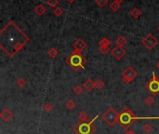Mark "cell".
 Masks as SVG:
<instances>
[{
	"label": "cell",
	"mask_w": 159,
	"mask_h": 134,
	"mask_svg": "<svg viewBox=\"0 0 159 134\" xmlns=\"http://www.w3.org/2000/svg\"><path fill=\"white\" fill-rule=\"evenodd\" d=\"M46 11H47V9L43 4H38V5L35 7V14H37L38 16H43Z\"/></svg>",
	"instance_id": "13"
},
{
	"label": "cell",
	"mask_w": 159,
	"mask_h": 134,
	"mask_svg": "<svg viewBox=\"0 0 159 134\" xmlns=\"http://www.w3.org/2000/svg\"><path fill=\"white\" fill-rule=\"evenodd\" d=\"M120 7H121V4L117 3L116 1H113L112 3L110 4V9L112 11H114V12H116V11H118Z\"/></svg>",
	"instance_id": "16"
},
{
	"label": "cell",
	"mask_w": 159,
	"mask_h": 134,
	"mask_svg": "<svg viewBox=\"0 0 159 134\" xmlns=\"http://www.w3.org/2000/svg\"><path fill=\"white\" fill-rule=\"evenodd\" d=\"M145 88L148 91L152 93V95L155 96L159 94V78L156 76L154 72H153L152 78L146 83Z\"/></svg>",
	"instance_id": "6"
},
{
	"label": "cell",
	"mask_w": 159,
	"mask_h": 134,
	"mask_svg": "<svg viewBox=\"0 0 159 134\" xmlns=\"http://www.w3.org/2000/svg\"><path fill=\"white\" fill-rule=\"evenodd\" d=\"M47 54H49V56L50 58L54 59V58H56L58 56L59 51H58V50L56 48H49V50L47 51Z\"/></svg>",
	"instance_id": "19"
},
{
	"label": "cell",
	"mask_w": 159,
	"mask_h": 134,
	"mask_svg": "<svg viewBox=\"0 0 159 134\" xmlns=\"http://www.w3.org/2000/svg\"><path fill=\"white\" fill-rule=\"evenodd\" d=\"M73 92H75V94L76 95H81L83 92V88L81 87V86H76V87L73 88Z\"/></svg>",
	"instance_id": "29"
},
{
	"label": "cell",
	"mask_w": 159,
	"mask_h": 134,
	"mask_svg": "<svg viewBox=\"0 0 159 134\" xmlns=\"http://www.w3.org/2000/svg\"><path fill=\"white\" fill-rule=\"evenodd\" d=\"M78 118L80 119V121H82V122L88 121V115L87 114V112L86 111H80L78 114Z\"/></svg>",
	"instance_id": "17"
},
{
	"label": "cell",
	"mask_w": 159,
	"mask_h": 134,
	"mask_svg": "<svg viewBox=\"0 0 159 134\" xmlns=\"http://www.w3.org/2000/svg\"><path fill=\"white\" fill-rule=\"evenodd\" d=\"M158 134H159V132H158Z\"/></svg>",
	"instance_id": "38"
},
{
	"label": "cell",
	"mask_w": 159,
	"mask_h": 134,
	"mask_svg": "<svg viewBox=\"0 0 159 134\" xmlns=\"http://www.w3.org/2000/svg\"><path fill=\"white\" fill-rule=\"evenodd\" d=\"M142 43L147 50H151L158 44V39L153 35V34H148V35H146L142 38Z\"/></svg>",
	"instance_id": "8"
},
{
	"label": "cell",
	"mask_w": 159,
	"mask_h": 134,
	"mask_svg": "<svg viewBox=\"0 0 159 134\" xmlns=\"http://www.w3.org/2000/svg\"><path fill=\"white\" fill-rule=\"evenodd\" d=\"M156 67H157V69L159 70V62H157V64H156Z\"/></svg>",
	"instance_id": "34"
},
{
	"label": "cell",
	"mask_w": 159,
	"mask_h": 134,
	"mask_svg": "<svg viewBox=\"0 0 159 134\" xmlns=\"http://www.w3.org/2000/svg\"><path fill=\"white\" fill-rule=\"evenodd\" d=\"M111 53H112V55L116 60H121L126 54V50L123 47L117 46V45H116V46L114 47L112 50H111Z\"/></svg>",
	"instance_id": "9"
},
{
	"label": "cell",
	"mask_w": 159,
	"mask_h": 134,
	"mask_svg": "<svg viewBox=\"0 0 159 134\" xmlns=\"http://www.w3.org/2000/svg\"><path fill=\"white\" fill-rule=\"evenodd\" d=\"M104 82H103L101 78H98L97 80L95 81V88L99 89V90H101V89H102L103 88H104Z\"/></svg>",
	"instance_id": "20"
},
{
	"label": "cell",
	"mask_w": 159,
	"mask_h": 134,
	"mask_svg": "<svg viewBox=\"0 0 159 134\" xmlns=\"http://www.w3.org/2000/svg\"><path fill=\"white\" fill-rule=\"evenodd\" d=\"M144 103L146 104L147 106H152L153 104L154 103V97L153 96H147L145 99H144Z\"/></svg>",
	"instance_id": "22"
},
{
	"label": "cell",
	"mask_w": 159,
	"mask_h": 134,
	"mask_svg": "<svg viewBox=\"0 0 159 134\" xmlns=\"http://www.w3.org/2000/svg\"><path fill=\"white\" fill-rule=\"evenodd\" d=\"M130 15L131 16L134 18V19H139L140 17V15H142V11H140L138 7H134L132 10H131V12H130Z\"/></svg>",
	"instance_id": "18"
},
{
	"label": "cell",
	"mask_w": 159,
	"mask_h": 134,
	"mask_svg": "<svg viewBox=\"0 0 159 134\" xmlns=\"http://www.w3.org/2000/svg\"><path fill=\"white\" fill-rule=\"evenodd\" d=\"M154 119L159 120V117H137L128 107H124L119 112L118 123L122 127V129L128 130L137 120H154Z\"/></svg>",
	"instance_id": "2"
},
{
	"label": "cell",
	"mask_w": 159,
	"mask_h": 134,
	"mask_svg": "<svg viewBox=\"0 0 159 134\" xmlns=\"http://www.w3.org/2000/svg\"><path fill=\"white\" fill-rule=\"evenodd\" d=\"M110 44H111L110 40L109 38H107V37H103V38H102L99 42L100 47H104V48H109Z\"/></svg>",
	"instance_id": "15"
},
{
	"label": "cell",
	"mask_w": 159,
	"mask_h": 134,
	"mask_svg": "<svg viewBox=\"0 0 159 134\" xmlns=\"http://www.w3.org/2000/svg\"><path fill=\"white\" fill-rule=\"evenodd\" d=\"M158 31H159V26H158Z\"/></svg>",
	"instance_id": "35"
},
{
	"label": "cell",
	"mask_w": 159,
	"mask_h": 134,
	"mask_svg": "<svg viewBox=\"0 0 159 134\" xmlns=\"http://www.w3.org/2000/svg\"><path fill=\"white\" fill-rule=\"evenodd\" d=\"M124 134H136V133L134 131H132V130H130V129H128V130H126V132Z\"/></svg>",
	"instance_id": "31"
},
{
	"label": "cell",
	"mask_w": 159,
	"mask_h": 134,
	"mask_svg": "<svg viewBox=\"0 0 159 134\" xmlns=\"http://www.w3.org/2000/svg\"><path fill=\"white\" fill-rule=\"evenodd\" d=\"M73 48H75V50L82 51V50H84L85 48H87V43L85 42L84 40L81 39V38H78L75 43L73 44Z\"/></svg>",
	"instance_id": "11"
},
{
	"label": "cell",
	"mask_w": 159,
	"mask_h": 134,
	"mask_svg": "<svg viewBox=\"0 0 159 134\" xmlns=\"http://www.w3.org/2000/svg\"><path fill=\"white\" fill-rule=\"evenodd\" d=\"M66 1L69 2V3H73V2L75 1V0H66Z\"/></svg>",
	"instance_id": "33"
},
{
	"label": "cell",
	"mask_w": 159,
	"mask_h": 134,
	"mask_svg": "<svg viewBox=\"0 0 159 134\" xmlns=\"http://www.w3.org/2000/svg\"><path fill=\"white\" fill-rule=\"evenodd\" d=\"M47 4L51 7H56L59 4V0H47Z\"/></svg>",
	"instance_id": "27"
},
{
	"label": "cell",
	"mask_w": 159,
	"mask_h": 134,
	"mask_svg": "<svg viewBox=\"0 0 159 134\" xmlns=\"http://www.w3.org/2000/svg\"><path fill=\"white\" fill-rule=\"evenodd\" d=\"M65 106H66V108H67V109L73 110V109H75V108L76 104H75V100H68L67 102H66V103H65Z\"/></svg>",
	"instance_id": "21"
},
{
	"label": "cell",
	"mask_w": 159,
	"mask_h": 134,
	"mask_svg": "<svg viewBox=\"0 0 159 134\" xmlns=\"http://www.w3.org/2000/svg\"><path fill=\"white\" fill-rule=\"evenodd\" d=\"M12 117H13L12 112L10 111L9 108H4L1 113H0V117H1L2 120L5 122H8L9 120H10V119L12 118Z\"/></svg>",
	"instance_id": "10"
},
{
	"label": "cell",
	"mask_w": 159,
	"mask_h": 134,
	"mask_svg": "<svg viewBox=\"0 0 159 134\" xmlns=\"http://www.w3.org/2000/svg\"><path fill=\"white\" fill-rule=\"evenodd\" d=\"M16 85L18 86V87L23 88V87H24L25 85H26V80H25L24 78H23V77H19L16 80Z\"/></svg>",
	"instance_id": "23"
},
{
	"label": "cell",
	"mask_w": 159,
	"mask_h": 134,
	"mask_svg": "<svg viewBox=\"0 0 159 134\" xmlns=\"http://www.w3.org/2000/svg\"><path fill=\"white\" fill-rule=\"evenodd\" d=\"M43 109L45 112H50V111H52V109H53V105L50 103H46L45 104H44Z\"/></svg>",
	"instance_id": "25"
},
{
	"label": "cell",
	"mask_w": 159,
	"mask_h": 134,
	"mask_svg": "<svg viewBox=\"0 0 159 134\" xmlns=\"http://www.w3.org/2000/svg\"><path fill=\"white\" fill-rule=\"evenodd\" d=\"M99 50H100V52H101L102 55H106L108 52H110L109 48H104V47H100Z\"/></svg>",
	"instance_id": "30"
},
{
	"label": "cell",
	"mask_w": 159,
	"mask_h": 134,
	"mask_svg": "<svg viewBox=\"0 0 159 134\" xmlns=\"http://www.w3.org/2000/svg\"><path fill=\"white\" fill-rule=\"evenodd\" d=\"M116 45L117 46H121V47H124L125 45H127L128 43V40L126 37H124L123 36H119L116 38Z\"/></svg>",
	"instance_id": "14"
},
{
	"label": "cell",
	"mask_w": 159,
	"mask_h": 134,
	"mask_svg": "<svg viewBox=\"0 0 159 134\" xmlns=\"http://www.w3.org/2000/svg\"><path fill=\"white\" fill-rule=\"evenodd\" d=\"M95 3L97 4L99 7H103L108 4V0H95Z\"/></svg>",
	"instance_id": "28"
},
{
	"label": "cell",
	"mask_w": 159,
	"mask_h": 134,
	"mask_svg": "<svg viewBox=\"0 0 159 134\" xmlns=\"http://www.w3.org/2000/svg\"><path fill=\"white\" fill-rule=\"evenodd\" d=\"M65 62L68 63L70 67H71L73 71L77 72L79 69L85 68L84 66H85V63L87 62V60L82 55L81 51L75 50L67 58H66Z\"/></svg>",
	"instance_id": "3"
},
{
	"label": "cell",
	"mask_w": 159,
	"mask_h": 134,
	"mask_svg": "<svg viewBox=\"0 0 159 134\" xmlns=\"http://www.w3.org/2000/svg\"><path fill=\"white\" fill-rule=\"evenodd\" d=\"M138 73L135 69H133L131 66H128L123 72H122V80L125 84L130 83L132 80H134V78L137 77Z\"/></svg>",
	"instance_id": "7"
},
{
	"label": "cell",
	"mask_w": 159,
	"mask_h": 134,
	"mask_svg": "<svg viewBox=\"0 0 159 134\" xmlns=\"http://www.w3.org/2000/svg\"><path fill=\"white\" fill-rule=\"evenodd\" d=\"M138 134H140V133H138Z\"/></svg>",
	"instance_id": "37"
},
{
	"label": "cell",
	"mask_w": 159,
	"mask_h": 134,
	"mask_svg": "<svg viewBox=\"0 0 159 134\" xmlns=\"http://www.w3.org/2000/svg\"><path fill=\"white\" fill-rule=\"evenodd\" d=\"M30 38L14 21H9L0 32V48L9 57L15 56Z\"/></svg>",
	"instance_id": "1"
},
{
	"label": "cell",
	"mask_w": 159,
	"mask_h": 134,
	"mask_svg": "<svg viewBox=\"0 0 159 134\" xmlns=\"http://www.w3.org/2000/svg\"><path fill=\"white\" fill-rule=\"evenodd\" d=\"M114 1H116V2H117V3H119V4H121L122 2L124 1V0H114Z\"/></svg>",
	"instance_id": "32"
},
{
	"label": "cell",
	"mask_w": 159,
	"mask_h": 134,
	"mask_svg": "<svg viewBox=\"0 0 159 134\" xmlns=\"http://www.w3.org/2000/svg\"><path fill=\"white\" fill-rule=\"evenodd\" d=\"M118 118H119V113L116 112L114 107H109L102 115V119L110 127L114 126V124L118 122Z\"/></svg>",
	"instance_id": "5"
},
{
	"label": "cell",
	"mask_w": 159,
	"mask_h": 134,
	"mask_svg": "<svg viewBox=\"0 0 159 134\" xmlns=\"http://www.w3.org/2000/svg\"><path fill=\"white\" fill-rule=\"evenodd\" d=\"M152 129H153V126L149 124V123H146V124L143 125V130L146 133H150L152 131Z\"/></svg>",
	"instance_id": "26"
},
{
	"label": "cell",
	"mask_w": 159,
	"mask_h": 134,
	"mask_svg": "<svg viewBox=\"0 0 159 134\" xmlns=\"http://www.w3.org/2000/svg\"><path fill=\"white\" fill-rule=\"evenodd\" d=\"M84 88L85 89H87L88 91H91L92 89L95 88V82L91 79V78H88L86 81L84 82Z\"/></svg>",
	"instance_id": "12"
},
{
	"label": "cell",
	"mask_w": 159,
	"mask_h": 134,
	"mask_svg": "<svg viewBox=\"0 0 159 134\" xmlns=\"http://www.w3.org/2000/svg\"><path fill=\"white\" fill-rule=\"evenodd\" d=\"M99 115H95V117L91 119L90 121L82 122L80 121L73 128V130L76 134H93L96 130V127L94 126V121L98 119Z\"/></svg>",
	"instance_id": "4"
},
{
	"label": "cell",
	"mask_w": 159,
	"mask_h": 134,
	"mask_svg": "<svg viewBox=\"0 0 159 134\" xmlns=\"http://www.w3.org/2000/svg\"><path fill=\"white\" fill-rule=\"evenodd\" d=\"M146 134H150V133H146Z\"/></svg>",
	"instance_id": "36"
},
{
	"label": "cell",
	"mask_w": 159,
	"mask_h": 134,
	"mask_svg": "<svg viewBox=\"0 0 159 134\" xmlns=\"http://www.w3.org/2000/svg\"><path fill=\"white\" fill-rule=\"evenodd\" d=\"M53 14L57 17H61L62 16V14H63V10H62V9H61V7H55L53 10Z\"/></svg>",
	"instance_id": "24"
}]
</instances>
